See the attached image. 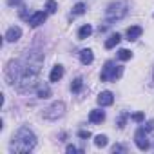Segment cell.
<instances>
[{"label":"cell","instance_id":"1","mask_svg":"<svg viewBox=\"0 0 154 154\" xmlns=\"http://www.w3.org/2000/svg\"><path fill=\"white\" fill-rule=\"evenodd\" d=\"M44 63V56L38 51H29L22 58L11 60L6 67L8 84L13 85L18 93H29L36 87L40 67Z\"/></svg>","mask_w":154,"mask_h":154},{"label":"cell","instance_id":"2","mask_svg":"<svg viewBox=\"0 0 154 154\" xmlns=\"http://www.w3.org/2000/svg\"><path fill=\"white\" fill-rule=\"evenodd\" d=\"M35 147H36V136L33 134V131H29L27 127H20L17 131V134L13 136L9 149L15 152H29Z\"/></svg>","mask_w":154,"mask_h":154},{"label":"cell","instance_id":"3","mask_svg":"<svg viewBox=\"0 0 154 154\" xmlns=\"http://www.w3.org/2000/svg\"><path fill=\"white\" fill-rule=\"evenodd\" d=\"M125 15H127V2H123V0H118V2L109 4V8L105 9V17H107L109 22L122 20Z\"/></svg>","mask_w":154,"mask_h":154},{"label":"cell","instance_id":"4","mask_svg":"<svg viewBox=\"0 0 154 154\" xmlns=\"http://www.w3.org/2000/svg\"><path fill=\"white\" fill-rule=\"evenodd\" d=\"M123 72V69L120 65H114V62H105L103 69H102V74H100V80L102 82H116V78H120Z\"/></svg>","mask_w":154,"mask_h":154},{"label":"cell","instance_id":"5","mask_svg":"<svg viewBox=\"0 0 154 154\" xmlns=\"http://www.w3.org/2000/svg\"><path fill=\"white\" fill-rule=\"evenodd\" d=\"M63 112H65V103H63V102H54L51 107H47V109L44 111V118H45V120H56V118H60Z\"/></svg>","mask_w":154,"mask_h":154},{"label":"cell","instance_id":"6","mask_svg":"<svg viewBox=\"0 0 154 154\" xmlns=\"http://www.w3.org/2000/svg\"><path fill=\"white\" fill-rule=\"evenodd\" d=\"M134 141H136V147H138L140 150H147V149L150 147V141L147 140V131H145L143 127L136 131V134H134Z\"/></svg>","mask_w":154,"mask_h":154},{"label":"cell","instance_id":"7","mask_svg":"<svg viewBox=\"0 0 154 154\" xmlns=\"http://www.w3.org/2000/svg\"><path fill=\"white\" fill-rule=\"evenodd\" d=\"M96 102H98L100 107H109V105H112V102H114V94H112L111 91H103V93L98 94Z\"/></svg>","mask_w":154,"mask_h":154},{"label":"cell","instance_id":"8","mask_svg":"<svg viewBox=\"0 0 154 154\" xmlns=\"http://www.w3.org/2000/svg\"><path fill=\"white\" fill-rule=\"evenodd\" d=\"M45 18H47V13H44V11H36V13H33V15L27 18V22H29L31 27H38L40 24L45 22Z\"/></svg>","mask_w":154,"mask_h":154},{"label":"cell","instance_id":"9","mask_svg":"<svg viewBox=\"0 0 154 154\" xmlns=\"http://www.w3.org/2000/svg\"><path fill=\"white\" fill-rule=\"evenodd\" d=\"M20 36H22V29L17 27V26H13V27H9L8 33H6V42H18Z\"/></svg>","mask_w":154,"mask_h":154},{"label":"cell","instance_id":"10","mask_svg":"<svg viewBox=\"0 0 154 154\" xmlns=\"http://www.w3.org/2000/svg\"><path fill=\"white\" fill-rule=\"evenodd\" d=\"M103 120H105V112H103V111L93 109V111L89 112V122H91V123H102Z\"/></svg>","mask_w":154,"mask_h":154},{"label":"cell","instance_id":"11","mask_svg":"<svg viewBox=\"0 0 154 154\" xmlns=\"http://www.w3.org/2000/svg\"><path fill=\"white\" fill-rule=\"evenodd\" d=\"M141 33H143V29H141L140 26H131V27L127 29V40H129V42H132V40L140 38V36H141Z\"/></svg>","mask_w":154,"mask_h":154},{"label":"cell","instance_id":"12","mask_svg":"<svg viewBox=\"0 0 154 154\" xmlns=\"http://www.w3.org/2000/svg\"><path fill=\"white\" fill-rule=\"evenodd\" d=\"M93 60H94V54H93L91 49H82V51H80V62H82L84 65L93 63Z\"/></svg>","mask_w":154,"mask_h":154},{"label":"cell","instance_id":"13","mask_svg":"<svg viewBox=\"0 0 154 154\" xmlns=\"http://www.w3.org/2000/svg\"><path fill=\"white\" fill-rule=\"evenodd\" d=\"M62 76H63V67L62 65H54L53 71H51V74H49V80L51 82H58Z\"/></svg>","mask_w":154,"mask_h":154},{"label":"cell","instance_id":"14","mask_svg":"<svg viewBox=\"0 0 154 154\" xmlns=\"http://www.w3.org/2000/svg\"><path fill=\"white\" fill-rule=\"evenodd\" d=\"M91 35H93V27H91L89 24H85V26H82L80 31H78V40H85V38H89Z\"/></svg>","mask_w":154,"mask_h":154},{"label":"cell","instance_id":"15","mask_svg":"<svg viewBox=\"0 0 154 154\" xmlns=\"http://www.w3.org/2000/svg\"><path fill=\"white\" fill-rule=\"evenodd\" d=\"M120 40H122V36H120L118 33H116V35H111V36L105 40V47H107V49H112V47H116V45L120 44Z\"/></svg>","mask_w":154,"mask_h":154},{"label":"cell","instance_id":"16","mask_svg":"<svg viewBox=\"0 0 154 154\" xmlns=\"http://www.w3.org/2000/svg\"><path fill=\"white\" fill-rule=\"evenodd\" d=\"M82 87H84V80L82 78H74L72 80V84H71V91L72 93H80Z\"/></svg>","mask_w":154,"mask_h":154},{"label":"cell","instance_id":"17","mask_svg":"<svg viewBox=\"0 0 154 154\" xmlns=\"http://www.w3.org/2000/svg\"><path fill=\"white\" fill-rule=\"evenodd\" d=\"M85 13V4H82V2H78L74 8H72V15L74 17H80V15H84Z\"/></svg>","mask_w":154,"mask_h":154},{"label":"cell","instance_id":"18","mask_svg":"<svg viewBox=\"0 0 154 154\" xmlns=\"http://www.w3.org/2000/svg\"><path fill=\"white\" fill-rule=\"evenodd\" d=\"M49 96H51V91H49L47 85L38 87V98H49Z\"/></svg>","mask_w":154,"mask_h":154},{"label":"cell","instance_id":"19","mask_svg":"<svg viewBox=\"0 0 154 154\" xmlns=\"http://www.w3.org/2000/svg\"><path fill=\"white\" fill-rule=\"evenodd\" d=\"M131 56H132V53L129 49H120L118 51V58L120 60H131Z\"/></svg>","mask_w":154,"mask_h":154},{"label":"cell","instance_id":"20","mask_svg":"<svg viewBox=\"0 0 154 154\" xmlns=\"http://www.w3.org/2000/svg\"><path fill=\"white\" fill-rule=\"evenodd\" d=\"M45 9H47V13H56V9H58V6H56V2L54 0H47V4H45Z\"/></svg>","mask_w":154,"mask_h":154},{"label":"cell","instance_id":"21","mask_svg":"<svg viewBox=\"0 0 154 154\" xmlns=\"http://www.w3.org/2000/svg\"><path fill=\"white\" fill-rule=\"evenodd\" d=\"M94 145H96V147H105V145H107V136H103V134L96 136V140H94Z\"/></svg>","mask_w":154,"mask_h":154},{"label":"cell","instance_id":"22","mask_svg":"<svg viewBox=\"0 0 154 154\" xmlns=\"http://www.w3.org/2000/svg\"><path fill=\"white\" fill-rule=\"evenodd\" d=\"M143 118H145V116H143V112H134V114H132V120H134V122H138V123H140V122H143Z\"/></svg>","mask_w":154,"mask_h":154},{"label":"cell","instance_id":"23","mask_svg":"<svg viewBox=\"0 0 154 154\" xmlns=\"http://www.w3.org/2000/svg\"><path fill=\"white\" fill-rule=\"evenodd\" d=\"M125 120H127V112H123V114H122V116L118 118V127H120V129H122V127L125 125Z\"/></svg>","mask_w":154,"mask_h":154},{"label":"cell","instance_id":"24","mask_svg":"<svg viewBox=\"0 0 154 154\" xmlns=\"http://www.w3.org/2000/svg\"><path fill=\"white\" fill-rule=\"evenodd\" d=\"M147 132H150V131H154V120H150V122H147L145 123V127H143Z\"/></svg>","mask_w":154,"mask_h":154},{"label":"cell","instance_id":"25","mask_svg":"<svg viewBox=\"0 0 154 154\" xmlns=\"http://www.w3.org/2000/svg\"><path fill=\"white\" fill-rule=\"evenodd\" d=\"M78 136H80V138H84V140H87V138H91V132H89V131H80V132H78Z\"/></svg>","mask_w":154,"mask_h":154},{"label":"cell","instance_id":"26","mask_svg":"<svg viewBox=\"0 0 154 154\" xmlns=\"http://www.w3.org/2000/svg\"><path fill=\"white\" fill-rule=\"evenodd\" d=\"M112 152H125V147L123 145H114L112 147Z\"/></svg>","mask_w":154,"mask_h":154},{"label":"cell","instance_id":"27","mask_svg":"<svg viewBox=\"0 0 154 154\" xmlns=\"http://www.w3.org/2000/svg\"><path fill=\"white\" fill-rule=\"evenodd\" d=\"M65 150H67L69 154H71V152H72V154H74V152H78V149H76L74 145H67V149H65Z\"/></svg>","mask_w":154,"mask_h":154},{"label":"cell","instance_id":"28","mask_svg":"<svg viewBox=\"0 0 154 154\" xmlns=\"http://www.w3.org/2000/svg\"><path fill=\"white\" fill-rule=\"evenodd\" d=\"M20 2H22V0H8L9 6H17V4H20Z\"/></svg>","mask_w":154,"mask_h":154}]
</instances>
